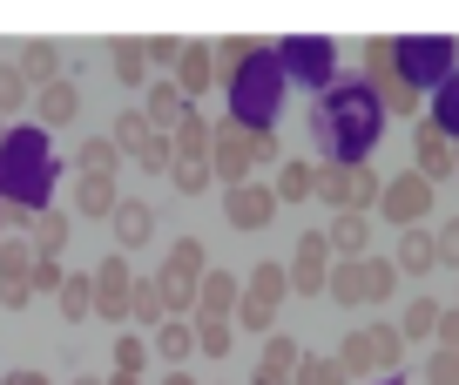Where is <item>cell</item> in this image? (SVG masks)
Masks as SVG:
<instances>
[{
    "instance_id": "obj_1",
    "label": "cell",
    "mask_w": 459,
    "mask_h": 385,
    "mask_svg": "<svg viewBox=\"0 0 459 385\" xmlns=\"http://www.w3.org/2000/svg\"><path fill=\"white\" fill-rule=\"evenodd\" d=\"M48 189H55L48 136H41V128H14V136L0 143V203H21V210L41 216L48 210Z\"/></svg>"
},
{
    "instance_id": "obj_2",
    "label": "cell",
    "mask_w": 459,
    "mask_h": 385,
    "mask_svg": "<svg viewBox=\"0 0 459 385\" xmlns=\"http://www.w3.org/2000/svg\"><path fill=\"white\" fill-rule=\"evenodd\" d=\"M264 143H271V128H264V122H223V128H216V143H210V176H223V183L237 189L250 170H257Z\"/></svg>"
},
{
    "instance_id": "obj_3",
    "label": "cell",
    "mask_w": 459,
    "mask_h": 385,
    "mask_svg": "<svg viewBox=\"0 0 459 385\" xmlns=\"http://www.w3.org/2000/svg\"><path fill=\"white\" fill-rule=\"evenodd\" d=\"M284 291H290V271H284V264H257V271L244 277L237 325H244V331H264V338H271V331H277V304H284Z\"/></svg>"
},
{
    "instance_id": "obj_4",
    "label": "cell",
    "mask_w": 459,
    "mask_h": 385,
    "mask_svg": "<svg viewBox=\"0 0 459 385\" xmlns=\"http://www.w3.org/2000/svg\"><path fill=\"white\" fill-rule=\"evenodd\" d=\"M432 203H439V183H426L419 170H405V176H392V183H385L378 216H392L399 230H412V223H426V216H432Z\"/></svg>"
},
{
    "instance_id": "obj_5",
    "label": "cell",
    "mask_w": 459,
    "mask_h": 385,
    "mask_svg": "<svg viewBox=\"0 0 459 385\" xmlns=\"http://www.w3.org/2000/svg\"><path fill=\"white\" fill-rule=\"evenodd\" d=\"M284 271H290V291L317 298V291L331 284V237H317V230H311V237H298V243H290V264H284Z\"/></svg>"
},
{
    "instance_id": "obj_6",
    "label": "cell",
    "mask_w": 459,
    "mask_h": 385,
    "mask_svg": "<svg viewBox=\"0 0 459 385\" xmlns=\"http://www.w3.org/2000/svg\"><path fill=\"white\" fill-rule=\"evenodd\" d=\"M129 298H135L129 257H101L95 264V318H129Z\"/></svg>"
},
{
    "instance_id": "obj_7",
    "label": "cell",
    "mask_w": 459,
    "mask_h": 385,
    "mask_svg": "<svg viewBox=\"0 0 459 385\" xmlns=\"http://www.w3.org/2000/svg\"><path fill=\"white\" fill-rule=\"evenodd\" d=\"M277 210H284V203H277V189H264V183H237V189L223 197V216H230V230H264Z\"/></svg>"
},
{
    "instance_id": "obj_8",
    "label": "cell",
    "mask_w": 459,
    "mask_h": 385,
    "mask_svg": "<svg viewBox=\"0 0 459 385\" xmlns=\"http://www.w3.org/2000/svg\"><path fill=\"white\" fill-rule=\"evenodd\" d=\"M237 304H244V277L203 271V284H196V318H230V325H237Z\"/></svg>"
},
{
    "instance_id": "obj_9",
    "label": "cell",
    "mask_w": 459,
    "mask_h": 385,
    "mask_svg": "<svg viewBox=\"0 0 459 385\" xmlns=\"http://www.w3.org/2000/svg\"><path fill=\"white\" fill-rule=\"evenodd\" d=\"M412 170L426 176V183H446L453 176V143H446V128L439 122H419V136H412Z\"/></svg>"
},
{
    "instance_id": "obj_10",
    "label": "cell",
    "mask_w": 459,
    "mask_h": 385,
    "mask_svg": "<svg viewBox=\"0 0 459 385\" xmlns=\"http://www.w3.org/2000/svg\"><path fill=\"white\" fill-rule=\"evenodd\" d=\"M311 197L331 203V210H359V162H317Z\"/></svg>"
},
{
    "instance_id": "obj_11",
    "label": "cell",
    "mask_w": 459,
    "mask_h": 385,
    "mask_svg": "<svg viewBox=\"0 0 459 385\" xmlns=\"http://www.w3.org/2000/svg\"><path fill=\"white\" fill-rule=\"evenodd\" d=\"M325 237H331V257L359 264V257H372V216L365 210H338V223H331Z\"/></svg>"
},
{
    "instance_id": "obj_12",
    "label": "cell",
    "mask_w": 459,
    "mask_h": 385,
    "mask_svg": "<svg viewBox=\"0 0 459 385\" xmlns=\"http://www.w3.org/2000/svg\"><path fill=\"white\" fill-rule=\"evenodd\" d=\"M399 277H426V271H439V237H432L426 223H412V230H399Z\"/></svg>"
},
{
    "instance_id": "obj_13",
    "label": "cell",
    "mask_w": 459,
    "mask_h": 385,
    "mask_svg": "<svg viewBox=\"0 0 459 385\" xmlns=\"http://www.w3.org/2000/svg\"><path fill=\"white\" fill-rule=\"evenodd\" d=\"M74 109H82V88H74L68 74H61V82H48V88H34V115H41V128H68Z\"/></svg>"
},
{
    "instance_id": "obj_14",
    "label": "cell",
    "mask_w": 459,
    "mask_h": 385,
    "mask_svg": "<svg viewBox=\"0 0 459 385\" xmlns=\"http://www.w3.org/2000/svg\"><path fill=\"white\" fill-rule=\"evenodd\" d=\"M196 109V101H183V88L176 82H149V101H143V115H149V128L156 136H176V122Z\"/></svg>"
},
{
    "instance_id": "obj_15",
    "label": "cell",
    "mask_w": 459,
    "mask_h": 385,
    "mask_svg": "<svg viewBox=\"0 0 459 385\" xmlns=\"http://www.w3.org/2000/svg\"><path fill=\"white\" fill-rule=\"evenodd\" d=\"M108 223H115V243H122V250H143V243L156 237V210H149L143 197H122V210H115Z\"/></svg>"
},
{
    "instance_id": "obj_16",
    "label": "cell",
    "mask_w": 459,
    "mask_h": 385,
    "mask_svg": "<svg viewBox=\"0 0 459 385\" xmlns=\"http://www.w3.org/2000/svg\"><path fill=\"white\" fill-rule=\"evenodd\" d=\"M115 210H122L115 176H74V216H115Z\"/></svg>"
},
{
    "instance_id": "obj_17",
    "label": "cell",
    "mask_w": 459,
    "mask_h": 385,
    "mask_svg": "<svg viewBox=\"0 0 459 385\" xmlns=\"http://www.w3.org/2000/svg\"><path fill=\"white\" fill-rule=\"evenodd\" d=\"M176 162H210V143H216V122H203V109H189L183 122H176Z\"/></svg>"
},
{
    "instance_id": "obj_18",
    "label": "cell",
    "mask_w": 459,
    "mask_h": 385,
    "mask_svg": "<svg viewBox=\"0 0 459 385\" xmlns=\"http://www.w3.org/2000/svg\"><path fill=\"white\" fill-rule=\"evenodd\" d=\"M169 82L183 88V101H196L203 88L216 82V61H210V48H196V41H189V48H183V61H176V74H169Z\"/></svg>"
},
{
    "instance_id": "obj_19",
    "label": "cell",
    "mask_w": 459,
    "mask_h": 385,
    "mask_svg": "<svg viewBox=\"0 0 459 385\" xmlns=\"http://www.w3.org/2000/svg\"><path fill=\"white\" fill-rule=\"evenodd\" d=\"M156 358H169V365L183 372V358H196V325H189V318H162L156 325Z\"/></svg>"
},
{
    "instance_id": "obj_20",
    "label": "cell",
    "mask_w": 459,
    "mask_h": 385,
    "mask_svg": "<svg viewBox=\"0 0 459 385\" xmlns=\"http://www.w3.org/2000/svg\"><path fill=\"white\" fill-rule=\"evenodd\" d=\"M108 136H115V149H122V156H135V162H143V149L156 143V128H149V115H143V109H122Z\"/></svg>"
},
{
    "instance_id": "obj_21",
    "label": "cell",
    "mask_w": 459,
    "mask_h": 385,
    "mask_svg": "<svg viewBox=\"0 0 459 385\" xmlns=\"http://www.w3.org/2000/svg\"><path fill=\"white\" fill-rule=\"evenodd\" d=\"M115 162H122L115 136H88V143H74V176H115Z\"/></svg>"
},
{
    "instance_id": "obj_22",
    "label": "cell",
    "mask_w": 459,
    "mask_h": 385,
    "mask_svg": "<svg viewBox=\"0 0 459 385\" xmlns=\"http://www.w3.org/2000/svg\"><path fill=\"white\" fill-rule=\"evenodd\" d=\"M21 74H28L34 88L61 82V48L55 41H28V48H21Z\"/></svg>"
},
{
    "instance_id": "obj_23",
    "label": "cell",
    "mask_w": 459,
    "mask_h": 385,
    "mask_svg": "<svg viewBox=\"0 0 459 385\" xmlns=\"http://www.w3.org/2000/svg\"><path fill=\"white\" fill-rule=\"evenodd\" d=\"M210 61H216V74H223V82H237V74L257 61V48H250V34H230V41L210 48Z\"/></svg>"
},
{
    "instance_id": "obj_24",
    "label": "cell",
    "mask_w": 459,
    "mask_h": 385,
    "mask_svg": "<svg viewBox=\"0 0 459 385\" xmlns=\"http://www.w3.org/2000/svg\"><path fill=\"white\" fill-rule=\"evenodd\" d=\"M108 61H115V74H122V88H143L149 82V48L143 41H115Z\"/></svg>"
},
{
    "instance_id": "obj_25",
    "label": "cell",
    "mask_w": 459,
    "mask_h": 385,
    "mask_svg": "<svg viewBox=\"0 0 459 385\" xmlns=\"http://www.w3.org/2000/svg\"><path fill=\"white\" fill-rule=\"evenodd\" d=\"M28 243H34L41 257H61V250H68V216H61V210H41V216H34V230H28Z\"/></svg>"
},
{
    "instance_id": "obj_26",
    "label": "cell",
    "mask_w": 459,
    "mask_h": 385,
    "mask_svg": "<svg viewBox=\"0 0 459 385\" xmlns=\"http://www.w3.org/2000/svg\"><path fill=\"white\" fill-rule=\"evenodd\" d=\"M28 95H34V82L21 74V61H0V122L28 109Z\"/></svg>"
},
{
    "instance_id": "obj_27",
    "label": "cell",
    "mask_w": 459,
    "mask_h": 385,
    "mask_svg": "<svg viewBox=\"0 0 459 385\" xmlns=\"http://www.w3.org/2000/svg\"><path fill=\"white\" fill-rule=\"evenodd\" d=\"M331 298H338L344 304V311H351V304H365V257H359V264H331Z\"/></svg>"
},
{
    "instance_id": "obj_28",
    "label": "cell",
    "mask_w": 459,
    "mask_h": 385,
    "mask_svg": "<svg viewBox=\"0 0 459 385\" xmlns=\"http://www.w3.org/2000/svg\"><path fill=\"white\" fill-rule=\"evenodd\" d=\"M439 304H432V298H412V304H405V318H399V331H405V345H412V338H439Z\"/></svg>"
},
{
    "instance_id": "obj_29",
    "label": "cell",
    "mask_w": 459,
    "mask_h": 385,
    "mask_svg": "<svg viewBox=\"0 0 459 385\" xmlns=\"http://www.w3.org/2000/svg\"><path fill=\"white\" fill-rule=\"evenodd\" d=\"M311 183H317V170L311 162H284V170H277V203H311Z\"/></svg>"
},
{
    "instance_id": "obj_30",
    "label": "cell",
    "mask_w": 459,
    "mask_h": 385,
    "mask_svg": "<svg viewBox=\"0 0 459 385\" xmlns=\"http://www.w3.org/2000/svg\"><path fill=\"white\" fill-rule=\"evenodd\" d=\"M129 318H135V325H143V331H156L162 318H169V311H162V291H156V277H135V298H129Z\"/></svg>"
},
{
    "instance_id": "obj_31",
    "label": "cell",
    "mask_w": 459,
    "mask_h": 385,
    "mask_svg": "<svg viewBox=\"0 0 459 385\" xmlns=\"http://www.w3.org/2000/svg\"><path fill=\"white\" fill-rule=\"evenodd\" d=\"M365 338H372V365L378 372H392L405 358V331L399 325H365Z\"/></svg>"
},
{
    "instance_id": "obj_32",
    "label": "cell",
    "mask_w": 459,
    "mask_h": 385,
    "mask_svg": "<svg viewBox=\"0 0 459 385\" xmlns=\"http://www.w3.org/2000/svg\"><path fill=\"white\" fill-rule=\"evenodd\" d=\"M230 345H237V325H230V318H196V352L203 358H223Z\"/></svg>"
},
{
    "instance_id": "obj_33",
    "label": "cell",
    "mask_w": 459,
    "mask_h": 385,
    "mask_svg": "<svg viewBox=\"0 0 459 385\" xmlns=\"http://www.w3.org/2000/svg\"><path fill=\"white\" fill-rule=\"evenodd\" d=\"M392 291H399V264H392V257H365V298L385 304Z\"/></svg>"
},
{
    "instance_id": "obj_34",
    "label": "cell",
    "mask_w": 459,
    "mask_h": 385,
    "mask_svg": "<svg viewBox=\"0 0 459 385\" xmlns=\"http://www.w3.org/2000/svg\"><path fill=\"white\" fill-rule=\"evenodd\" d=\"M162 271H169V277H189V284H203V271H210V264H203V243L183 237V243L169 250V264H162Z\"/></svg>"
},
{
    "instance_id": "obj_35",
    "label": "cell",
    "mask_w": 459,
    "mask_h": 385,
    "mask_svg": "<svg viewBox=\"0 0 459 385\" xmlns=\"http://www.w3.org/2000/svg\"><path fill=\"white\" fill-rule=\"evenodd\" d=\"M156 291H162V311H169V318L196 311V284H189V277H169V271H156Z\"/></svg>"
},
{
    "instance_id": "obj_36",
    "label": "cell",
    "mask_w": 459,
    "mask_h": 385,
    "mask_svg": "<svg viewBox=\"0 0 459 385\" xmlns=\"http://www.w3.org/2000/svg\"><path fill=\"white\" fill-rule=\"evenodd\" d=\"M61 318H95V277H74L61 284Z\"/></svg>"
},
{
    "instance_id": "obj_37",
    "label": "cell",
    "mask_w": 459,
    "mask_h": 385,
    "mask_svg": "<svg viewBox=\"0 0 459 385\" xmlns=\"http://www.w3.org/2000/svg\"><path fill=\"white\" fill-rule=\"evenodd\" d=\"M351 372L338 365V358H298V372H290V385H344Z\"/></svg>"
},
{
    "instance_id": "obj_38",
    "label": "cell",
    "mask_w": 459,
    "mask_h": 385,
    "mask_svg": "<svg viewBox=\"0 0 459 385\" xmlns=\"http://www.w3.org/2000/svg\"><path fill=\"white\" fill-rule=\"evenodd\" d=\"M365 74H372V82L378 88H385V82H399V74H392V68H399V48H392V41H365Z\"/></svg>"
},
{
    "instance_id": "obj_39",
    "label": "cell",
    "mask_w": 459,
    "mask_h": 385,
    "mask_svg": "<svg viewBox=\"0 0 459 385\" xmlns=\"http://www.w3.org/2000/svg\"><path fill=\"white\" fill-rule=\"evenodd\" d=\"M143 365H149V338H115V372H129V379H143Z\"/></svg>"
},
{
    "instance_id": "obj_40",
    "label": "cell",
    "mask_w": 459,
    "mask_h": 385,
    "mask_svg": "<svg viewBox=\"0 0 459 385\" xmlns=\"http://www.w3.org/2000/svg\"><path fill=\"white\" fill-rule=\"evenodd\" d=\"M68 271H61V257H34V298H61Z\"/></svg>"
},
{
    "instance_id": "obj_41",
    "label": "cell",
    "mask_w": 459,
    "mask_h": 385,
    "mask_svg": "<svg viewBox=\"0 0 459 385\" xmlns=\"http://www.w3.org/2000/svg\"><path fill=\"white\" fill-rule=\"evenodd\" d=\"M338 365H344V372H378V365H372V338H365V331H351V338L338 345Z\"/></svg>"
},
{
    "instance_id": "obj_42",
    "label": "cell",
    "mask_w": 459,
    "mask_h": 385,
    "mask_svg": "<svg viewBox=\"0 0 459 385\" xmlns=\"http://www.w3.org/2000/svg\"><path fill=\"white\" fill-rule=\"evenodd\" d=\"M298 338H284V331H271V338H264V365H277V372H298Z\"/></svg>"
},
{
    "instance_id": "obj_43",
    "label": "cell",
    "mask_w": 459,
    "mask_h": 385,
    "mask_svg": "<svg viewBox=\"0 0 459 385\" xmlns=\"http://www.w3.org/2000/svg\"><path fill=\"white\" fill-rule=\"evenodd\" d=\"M143 48H149V68H169V74H176V61H183L189 41H176V34H149Z\"/></svg>"
},
{
    "instance_id": "obj_44",
    "label": "cell",
    "mask_w": 459,
    "mask_h": 385,
    "mask_svg": "<svg viewBox=\"0 0 459 385\" xmlns=\"http://www.w3.org/2000/svg\"><path fill=\"white\" fill-rule=\"evenodd\" d=\"M378 101H385L392 115H419V88L412 82H385V88H378Z\"/></svg>"
},
{
    "instance_id": "obj_45",
    "label": "cell",
    "mask_w": 459,
    "mask_h": 385,
    "mask_svg": "<svg viewBox=\"0 0 459 385\" xmlns=\"http://www.w3.org/2000/svg\"><path fill=\"white\" fill-rule=\"evenodd\" d=\"M426 385H459V352H432L426 358Z\"/></svg>"
},
{
    "instance_id": "obj_46",
    "label": "cell",
    "mask_w": 459,
    "mask_h": 385,
    "mask_svg": "<svg viewBox=\"0 0 459 385\" xmlns=\"http://www.w3.org/2000/svg\"><path fill=\"white\" fill-rule=\"evenodd\" d=\"M21 230H34V210H21V203H0V243H14Z\"/></svg>"
},
{
    "instance_id": "obj_47",
    "label": "cell",
    "mask_w": 459,
    "mask_h": 385,
    "mask_svg": "<svg viewBox=\"0 0 459 385\" xmlns=\"http://www.w3.org/2000/svg\"><path fill=\"white\" fill-rule=\"evenodd\" d=\"M176 189H183V197H203V183H210V162H176Z\"/></svg>"
},
{
    "instance_id": "obj_48",
    "label": "cell",
    "mask_w": 459,
    "mask_h": 385,
    "mask_svg": "<svg viewBox=\"0 0 459 385\" xmlns=\"http://www.w3.org/2000/svg\"><path fill=\"white\" fill-rule=\"evenodd\" d=\"M432 237H439V264H459V216H446Z\"/></svg>"
},
{
    "instance_id": "obj_49",
    "label": "cell",
    "mask_w": 459,
    "mask_h": 385,
    "mask_svg": "<svg viewBox=\"0 0 459 385\" xmlns=\"http://www.w3.org/2000/svg\"><path fill=\"white\" fill-rule=\"evenodd\" d=\"M439 352H459V311L439 318Z\"/></svg>"
},
{
    "instance_id": "obj_50",
    "label": "cell",
    "mask_w": 459,
    "mask_h": 385,
    "mask_svg": "<svg viewBox=\"0 0 459 385\" xmlns=\"http://www.w3.org/2000/svg\"><path fill=\"white\" fill-rule=\"evenodd\" d=\"M250 385H290V372H277V365H264V358H257V379H250Z\"/></svg>"
},
{
    "instance_id": "obj_51",
    "label": "cell",
    "mask_w": 459,
    "mask_h": 385,
    "mask_svg": "<svg viewBox=\"0 0 459 385\" xmlns=\"http://www.w3.org/2000/svg\"><path fill=\"white\" fill-rule=\"evenodd\" d=\"M7 385H48V379H41V372H14Z\"/></svg>"
},
{
    "instance_id": "obj_52",
    "label": "cell",
    "mask_w": 459,
    "mask_h": 385,
    "mask_svg": "<svg viewBox=\"0 0 459 385\" xmlns=\"http://www.w3.org/2000/svg\"><path fill=\"white\" fill-rule=\"evenodd\" d=\"M162 385H196V379H189V372H169V379H162Z\"/></svg>"
},
{
    "instance_id": "obj_53",
    "label": "cell",
    "mask_w": 459,
    "mask_h": 385,
    "mask_svg": "<svg viewBox=\"0 0 459 385\" xmlns=\"http://www.w3.org/2000/svg\"><path fill=\"white\" fill-rule=\"evenodd\" d=\"M108 385H143V379H129V372H115V379H108Z\"/></svg>"
},
{
    "instance_id": "obj_54",
    "label": "cell",
    "mask_w": 459,
    "mask_h": 385,
    "mask_svg": "<svg viewBox=\"0 0 459 385\" xmlns=\"http://www.w3.org/2000/svg\"><path fill=\"white\" fill-rule=\"evenodd\" d=\"M74 385H101V379H74Z\"/></svg>"
},
{
    "instance_id": "obj_55",
    "label": "cell",
    "mask_w": 459,
    "mask_h": 385,
    "mask_svg": "<svg viewBox=\"0 0 459 385\" xmlns=\"http://www.w3.org/2000/svg\"><path fill=\"white\" fill-rule=\"evenodd\" d=\"M453 176H459V149H453Z\"/></svg>"
},
{
    "instance_id": "obj_56",
    "label": "cell",
    "mask_w": 459,
    "mask_h": 385,
    "mask_svg": "<svg viewBox=\"0 0 459 385\" xmlns=\"http://www.w3.org/2000/svg\"><path fill=\"white\" fill-rule=\"evenodd\" d=\"M0 143H7V122H0Z\"/></svg>"
},
{
    "instance_id": "obj_57",
    "label": "cell",
    "mask_w": 459,
    "mask_h": 385,
    "mask_svg": "<svg viewBox=\"0 0 459 385\" xmlns=\"http://www.w3.org/2000/svg\"><path fill=\"white\" fill-rule=\"evenodd\" d=\"M453 311H459V298H453Z\"/></svg>"
}]
</instances>
